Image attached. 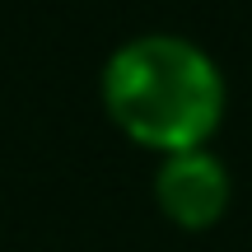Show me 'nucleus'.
Here are the masks:
<instances>
[{
    "mask_svg": "<svg viewBox=\"0 0 252 252\" xmlns=\"http://www.w3.org/2000/svg\"><path fill=\"white\" fill-rule=\"evenodd\" d=\"M103 112L131 145L159 154L206 150L229 112V80L201 42L182 33H135L98 75Z\"/></svg>",
    "mask_w": 252,
    "mask_h": 252,
    "instance_id": "nucleus-1",
    "label": "nucleus"
},
{
    "mask_svg": "<svg viewBox=\"0 0 252 252\" xmlns=\"http://www.w3.org/2000/svg\"><path fill=\"white\" fill-rule=\"evenodd\" d=\"M150 191L168 224L187 229V234H206L234 206V173L210 145L206 150H182V154L159 159Z\"/></svg>",
    "mask_w": 252,
    "mask_h": 252,
    "instance_id": "nucleus-2",
    "label": "nucleus"
}]
</instances>
